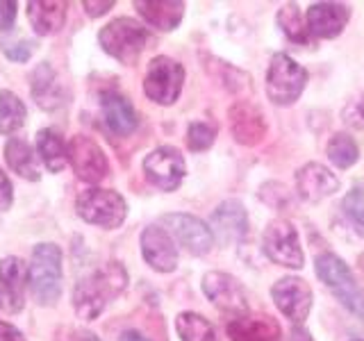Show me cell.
<instances>
[{
	"mask_svg": "<svg viewBox=\"0 0 364 341\" xmlns=\"http://www.w3.org/2000/svg\"><path fill=\"white\" fill-rule=\"evenodd\" d=\"M128 284V273L119 261H107L100 269H94L82 276L73 287V310L82 321H94L105 307L119 298Z\"/></svg>",
	"mask_w": 364,
	"mask_h": 341,
	"instance_id": "1",
	"label": "cell"
},
{
	"mask_svg": "<svg viewBox=\"0 0 364 341\" xmlns=\"http://www.w3.org/2000/svg\"><path fill=\"white\" fill-rule=\"evenodd\" d=\"M30 291L41 307H53L62 296V250L57 244L43 242L32 250L28 266Z\"/></svg>",
	"mask_w": 364,
	"mask_h": 341,
	"instance_id": "2",
	"label": "cell"
},
{
	"mask_svg": "<svg viewBox=\"0 0 364 341\" xmlns=\"http://www.w3.org/2000/svg\"><path fill=\"white\" fill-rule=\"evenodd\" d=\"M98 43L109 57L117 62L130 66L139 60L148 43V30L141 26L139 21L130 16H119L109 21L105 28L98 32Z\"/></svg>",
	"mask_w": 364,
	"mask_h": 341,
	"instance_id": "3",
	"label": "cell"
},
{
	"mask_svg": "<svg viewBox=\"0 0 364 341\" xmlns=\"http://www.w3.org/2000/svg\"><path fill=\"white\" fill-rule=\"evenodd\" d=\"M314 269H316L318 280L335 293V298L344 305L348 312L364 318V296L346 261L335 253H323V255H316Z\"/></svg>",
	"mask_w": 364,
	"mask_h": 341,
	"instance_id": "4",
	"label": "cell"
},
{
	"mask_svg": "<svg viewBox=\"0 0 364 341\" xmlns=\"http://www.w3.org/2000/svg\"><path fill=\"white\" fill-rule=\"evenodd\" d=\"M75 212L80 219L91 225L102 227V230H114L128 216V202L114 189L91 187L77 196Z\"/></svg>",
	"mask_w": 364,
	"mask_h": 341,
	"instance_id": "5",
	"label": "cell"
},
{
	"mask_svg": "<svg viewBox=\"0 0 364 341\" xmlns=\"http://www.w3.org/2000/svg\"><path fill=\"white\" fill-rule=\"evenodd\" d=\"M307 85V71L289 55L276 53L267 71V96L273 105H294Z\"/></svg>",
	"mask_w": 364,
	"mask_h": 341,
	"instance_id": "6",
	"label": "cell"
},
{
	"mask_svg": "<svg viewBox=\"0 0 364 341\" xmlns=\"http://www.w3.org/2000/svg\"><path fill=\"white\" fill-rule=\"evenodd\" d=\"M182 85H185V68L180 62L166 55L153 57L144 77V94L148 98L157 105L168 107L180 98Z\"/></svg>",
	"mask_w": 364,
	"mask_h": 341,
	"instance_id": "7",
	"label": "cell"
},
{
	"mask_svg": "<svg viewBox=\"0 0 364 341\" xmlns=\"http://www.w3.org/2000/svg\"><path fill=\"white\" fill-rule=\"evenodd\" d=\"M262 248L267 257L278 266L303 269L305 255L299 242V232L287 219H273L262 234Z\"/></svg>",
	"mask_w": 364,
	"mask_h": 341,
	"instance_id": "8",
	"label": "cell"
},
{
	"mask_svg": "<svg viewBox=\"0 0 364 341\" xmlns=\"http://www.w3.org/2000/svg\"><path fill=\"white\" fill-rule=\"evenodd\" d=\"M144 173L153 187L162 191H176L187 175L185 157L173 146H159L144 157Z\"/></svg>",
	"mask_w": 364,
	"mask_h": 341,
	"instance_id": "9",
	"label": "cell"
},
{
	"mask_svg": "<svg viewBox=\"0 0 364 341\" xmlns=\"http://www.w3.org/2000/svg\"><path fill=\"white\" fill-rule=\"evenodd\" d=\"M159 223L164 225V230L171 234V239H176L187 253L208 255L212 250L214 234L210 230V225L200 221L198 216L176 212V214H164Z\"/></svg>",
	"mask_w": 364,
	"mask_h": 341,
	"instance_id": "10",
	"label": "cell"
},
{
	"mask_svg": "<svg viewBox=\"0 0 364 341\" xmlns=\"http://www.w3.org/2000/svg\"><path fill=\"white\" fill-rule=\"evenodd\" d=\"M68 162H71L75 175L87 185H98L109 173L105 151L87 134H75L68 141Z\"/></svg>",
	"mask_w": 364,
	"mask_h": 341,
	"instance_id": "11",
	"label": "cell"
},
{
	"mask_svg": "<svg viewBox=\"0 0 364 341\" xmlns=\"http://www.w3.org/2000/svg\"><path fill=\"white\" fill-rule=\"evenodd\" d=\"M203 293L225 314L242 316L248 312V293L230 273L210 271L203 276Z\"/></svg>",
	"mask_w": 364,
	"mask_h": 341,
	"instance_id": "12",
	"label": "cell"
},
{
	"mask_svg": "<svg viewBox=\"0 0 364 341\" xmlns=\"http://www.w3.org/2000/svg\"><path fill=\"white\" fill-rule=\"evenodd\" d=\"M271 298L294 325H303L312 310V289L303 278L287 276L271 287Z\"/></svg>",
	"mask_w": 364,
	"mask_h": 341,
	"instance_id": "13",
	"label": "cell"
},
{
	"mask_svg": "<svg viewBox=\"0 0 364 341\" xmlns=\"http://www.w3.org/2000/svg\"><path fill=\"white\" fill-rule=\"evenodd\" d=\"M28 266L21 257L7 255L0 259V307L9 314H18L26 305Z\"/></svg>",
	"mask_w": 364,
	"mask_h": 341,
	"instance_id": "14",
	"label": "cell"
},
{
	"mask_svg": "<svg viewBox=\"0 0 364 341\" xmlns=\"http://www.w3.org/2000/svg\"><path fill=\"white\" fill-rule=\"evenodd\" d=\"M141 255L146 264L157 273H171L178 269V248L171 234L159 225H148L141 232Z\"/></svg>",
	"mask_w": 364,
	"mask_h": 341,
	"instance_id": "15",
	"label": "cell"
},
{
	"mask_svg": "<svg viewBox=\"0 0 364 341\" xmlns=\"http://www.w3.org/2000/svg\"><path fill=\"white\" fill-rule=\"evenodd\" d=\"M100 102V114L105 121L107 130L117 136H130L136 128H139V117L132 102L119 94L117 89H105L98 96Z\"/></svg>",
	"mask_w": 364,
	"mask_h": 341,
	"instance_id": "16",
	"label": "cell"
},
{
	"mask_svg": "<svg viewBox=\"0 0 364 341\" xmlns=\"http://www.w3.org/2000/svg\"><path fill=\"white\" fill-rule=\"evenodd\" d=\"M350 18V7L344 3H314L305 14L307 30L318 39H335L344 32Z\"/></svg>",
	"mask_w": 364,
	"mask_h": 341,
	"instance_id": "17",
	"label": "cell"
},
{
	"mask_svg": "<svg viewBox=\"0 0 364 341\" xmlns=\"http://www.w3.org/2000/svg\"><path fill=\"white\" fill-rule=\"evenodd\" d=\"M230 132L237 144L257 146L267 134V119L257 105L239 100L230 107Z\"/></svg>",
	"mask_w": 364,
	"mask_h": 341,
	"instance_id": "18",
	"label": "cell"
},
{
	"mask_svg": "<svg viewBox=\"0 0 364 341\" xmlns=\"http://www.w3.org/2000/svg\"><path fill=\"white\" fill-rule=\"evenodd\" d=\"M296 189L307 202H318L339 189V178L323 164L310 162L296 170Z\"/></svg>",
	"mask_w": 364,
	"mask_h": 341,
	"instance_id": "19",
	"label": "cell"
},
{
	"mask_svg": "<svg viewBox=\"0 0 364 341\" xmlns=\"http://www.w3.org/2000/svg\"><path fill=\"white\" fill-rule=\"evenodd\" d=\"M210 230L216 234L223 244H237L242 242L248 232V214L239 200H223L219 207L212 212Z\"/></svg>",
	"mask_w": 364,
	"mask_h": 341,
	"instance_id": "20",
	"label": "cell"
},
{
	"mask_svg": "<svg viewBox=\"0 0 364 341\" xmlns=\"http://www.w3.org/2000/svg\"><path fill=\"white\" fill-rule=\"evenodd\" d=\"M225 332L230 341H282V330L271 316H235Z\"/></svg>",
	"mask_w": 364,
	"mask_h": 341,
	"instance_id": "21",
	"label": "cell"
},
{
	"mask_svg": "<svg viewBox=\"0 0 364 341\" xmlns=\"http://www.w3.org/2000/svg\"><path fill=\"white\" fill-rule=\"evenodd\" d=\"M134 9L148 26L159 32L176 30L185 16V3L180 0H136Z\"/></svg>",
	"mask_w": 364,
	"mask_h": 341,
	"instance_id": "22",
	"label": "cell"
},
{
	"mask_svg": "<svg viewBox=\"0 0 364 341\" xmlns=\"http://www.w3.org/2000/svg\"><path fill=\"white\" fill-rule=\"evenodd\" d=\"M30 91L32 98L37 100V105L46 112L57 109L64 102V89L60 85L55 68L48 62H41L30 73Z\"/></svg>",
	"mask_w": 364,
	"mask_h": 341,
	"instance_id": "23",
	"label": "cell"
},
{
	"mask_svg": "<svg viewBox=\"0 0 364 341\" xmlns=\"http://www.w3.org/2000/svg\"><path fill=\"white\" fill-rule=\"evenodd\" d=\"M28 18L34 32L41 37H53L66 23V3H57V0H30Z\"/></svg>",
	"mask_w": 364,
	"mask_h": 341,
	"instance_id": "24",
	"label": "cell"
},
{
	"mask_svg": "<svg viewBox=\"0 0 364 341\" xmlns=\"http://www.w3.org/2000/svg\"><path fill=\"white\" fill-rule=\"evenodd\" d=\"M5 159L7 166L14 170L16 175L23 180L37 182L41 178L39 170V159L34 155L32 146L26 139H18V136H9V141L5 144Z\"/></svg>",
	"mask_w": 364,
	"mask_h": 341,
	"instance_id": "25",
	"label": "cell"
},
{
	"mask_svg": "<svg viewBox=\"0 0 364 341\" xmlns=\"http://www.w3.org/2000/svg\"><path fill=\"white\" fill-rule=\"evenodd\" d=\"M37 155L41 157L43 166L50 173H60V170L68 164V144L60 130L55 128H43L37 132Z\"/></svg>",
	"mask_w": 364,
	"mask_h": 341,
	"instance_id": "26",
	"label": "cell"
},
{
	"mask_svg": "<svg viewBox=\"0 0 364 341\" xmlns=\"http://www.w3.org/2000/svg\"><path fill=\"white\" fill-rule=\"evenodd\" d=\"M26 117L28 109L14 91H0V134H14L16 130H21Z\"/></svg>",
	"mask_w": 364,
	"mask_h": 341,
	"instance_id": "27",
	"label": "cell"
},
{
	"mask_svg": "<svg viewBox=\"0 0 364 341\" xmlns=\"http://www.w3.org/2000/svg\"><path fill=\"white\" fill-rule=\"evenodd\" d=\"M276 21H278V28L282 30V34L289 41L299 43V45L310 43L312 34H310V30H307V21L303 18L301 9H299V5H296V3L282 5L280 11H278V16H276Z\"/></svg>",
	"mask_w": 364,
	"mask_h": 341,
	"instance_id": "28",
	"label": "cell"
},
{
	"mask_svg": "<svg viewBox=\"0 0 364 341\" xmlns=\"http://www.w3.org/2000/svg\"><path fill=\"white\" fill-rule=\"evenodd\" d=\"M176 330L182 341H216L214 325L196 312H180L176 316Z\"/></svg>",
	"mask_w": 364,
	"mask_h": 341,
	"instance_id": "29",
	"label": "cell"
},
{
	"mask_svg": "<svg viewBox=\"0 0 364 341\" xmlns=\"http://www.w3.org/2000/svg\"><path fill=\"white\" fill-rule=\"evenodd\" d=\"M326 153H328V159H330V162H333L337 168H348V166H353V164L358 162L360 148H358L355 139H353L350 134H346V132H337V134L330 136Z\"/></svg>",
	"mask_w": 364,
	"mask_h": 341,
	"instance_id": "30",
	"label": "cell"
},
{
	"mask_svg": "<svg viewBox=\"0 0 364 341\" xmlns=\"http://www.w3.org/2000/svg\"><path fill=\"white\" fill-rule=\"evenodd\" d=\"M341 210H344L346 219L355 225V230L364 234V185L362 182L353 185V189L346 193L344 202H341Z\"/></svg>",
	"mask_w": 364,
	"mask_h": 341,
	"instance_id": "31",
	"label": "cell"
},
{
	"mask_svg": "<svg viewBox=\"0 0 364 341\" xmlns=\"http://www.w3.org/2000/svg\"><path fill=\"white\" fill-rule=\"evenodd\" d=\"M216 139V125L205 121H193L187 128V146L193 153H203L214 144Z\"/></svg>",
	"mask_w": 364,
	"mask_h": 341,
	"instance_id": "32",
	"label": "cell"
},
{
	"mask_svg": "<svg viewBox=\"0 0 364 341\" xmlns=\"http://www.w3.org/2000/svg\"><path fill=\"white\" fill-rule=\"evenodd\" d=\"M341 119H344L346 125L355 130H364V94H360L358 98H353L348 105L341 112Z\"/></svg>",
	"mask_w": 364,
	"mask_h": 341,
	"instance_id": "33",
	"label": "cell"
},
{
	"mask_svg": "<svg viewBox=\"0 0 364 341\" xmlns=\"http://www.w3.org/2000/svg\"><path fill=\"white\" fill-rule=\"evenodd\" d=\"M5 57L9 62H16V64H23V62H28L32 53H34V43L32 41H18V43H11L7 45V48L3 50Z\"/></svg>",
	"mask_w": 364,
	"mask_h": 341,
	"instance_id": "34",
	"label": "cell"
},
{
	"mask_svg": "<svg viewBox=\"0 0 364 341\" xmlns=\"http://www.w3.org/2000/svg\"><path fill=\"white\" fill-rule=\"evenodd\" d=\"M16 11H18V5L14 0H0V32L14 28Z\"/></svg>",
	"mask_w": 364,
	"mask_h": 341,
	"instance_id": "35",
	"label": "cell"
},
{
	"mask_svg": "<svg viewBox=\"0 0 364 341\" xmlns=\"http://www.w3.org/2000/svg\"><path fill=\"white\" fill-rule=\"evenodd\" d=\"M14 202V187H11V180L7 178V173L0 168V214L7 212Z\"/></svg>",
	"mask_w": 364,
	"mask_h": 341,
	"instance_id": "36",
	"label": "cell"
},
{
	"mask_svg": "<svg viewBox=\"0 0 364 341\" xmlns=\"http://www.w3.org/2000/svg\"><path fill=\"white\" fill-rule=\"evenodd\" d=\"M117 5L114 0H105V3H91V0H85L82 3V7H85V11H87V16H91V18H98V16H102V14H107V11Z\"/></svg>",
	"mask_w": 364,
	"mask_h": 341,
	"instance_id": "37",
	"label": "cell"
},
{
	"mask_svg": "<svg viewBox=\"0 0 364 341\" xmlns=\"http://www.w3.org/2000/svg\"><path fill=\"white\" fill-rule=\"evenodd\" d=\"M60 341H100L94 332H89V330H75V328H66Z\"/></svg>",
	"mask_w": 364,
	"mask_h": 341,
	"instance_id": "38",
	"label": "cell"
},
{
	"mask_svg": "<svg viewBox=\"0 0 364 341\" xmlns=\"http://www.w3.org/2000/svg\"><path fill=\"white\" fill-rule=\"evenodd\" d=\"M0 341H28V339L16 325H11L7 321H0Z\"/></svg>",
	"mask_w": 364,
	"mask_h": 341,
	"instance_id": "39",
	"label": "cell"
},
{
	"mask_svg": "<svg viewBox=\"0 0 364 341\" xmlns=\"http://www.w3.org/2000/svg\"><path fill=\"white\" fill-rule=\"evenodd\" d=\"M287 341H314V339H312L310 330H307L305 325H294L289 330V339Z\"/></svg>",
	"mask_w": 364,
	"mask_h": 341,
	"instance_id": "40",
	"label": "cell"
},
{
	"mask_svg": "<svg viewBox=\"0 0 364 341\" xmlns=\"http://www.w3.org/2000/svg\"><path fill=\"white\" fill-rule=\"evenodd\" d=\"M119 341H151V339H146L141 332H136V330H125V332H121Z\"/></svg>",
	"mask_w": 364,
	"mask_h": 341,
	"instance_id": "41",
	"label": "cell"
},
{
	"mask_svg": "<svg viewBox=\"0 0 364 341\" xmlns=\"http://www.w3.org/2000/svg\"><path fill=\"white\" fill-rule=\"evenodd\" d=\"M353 341H364V339H353Z\"/></svg>",
	"mask_w": 364,
	"mask_h": 341,
	"instance_id": "42",
	"label": "cell"
}]
</instances>
